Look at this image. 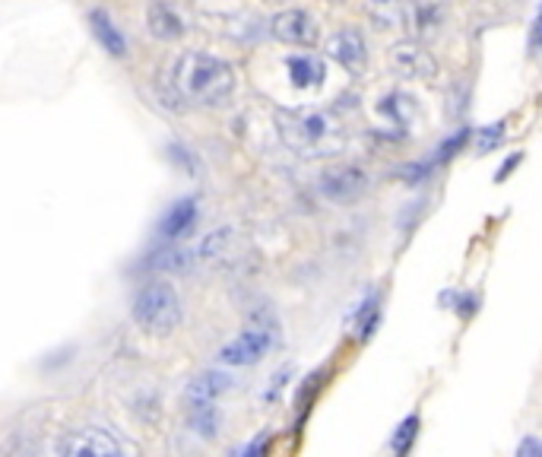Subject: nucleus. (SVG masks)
Masks as SVG:
<instances>
[{
    "label": "nucleus",
    "instance_id": "obj_10",
    "mask_svg": "<svg viewBox=\"0 0 542 457\" xmlns=\"http://www.w3.org/2000/svg\"><path fill=\"white\" fill-rule=\"evenodd\" d=\"M197 216H200L197 200L194 197H181L165 210L162 223H159V235L165 242H181L184 235H191V229L197 226Z\"/></svg>",
    "mask_w": 542,
    "mask_h": 457
},
{
    "label": "nucleus",
    "instance_id": "obj_15",
    "mask_svg": "<svg viewBox=\"0 0 542 457\" xmlns=\"http://www.w3.org/2000/svg\"><path fill=\"white\" fill-rule=\"evenodd\" d=\"M289 67V77L298 89H317L327 77V67L321 58H314V54H295V58L286 61Z\"/></svg>",
    "mask_w": 542,
    "mask_h": 457
},
{
    "label": "nucleus",
    "instance_id": "obj_12",
    "mask_svg": "<svg viewBox=\"0 0 542 457\" xmlns=\"http://www.w3.org/2000/svg\"><path fill=\"white\" fill-rule=\"evenodd\" d=\"M365 51L368 48H365L362 32H355V29H340L327 39V54L340 67H349V70H355L365 61Z\"/></svg>",
    "mask_w": 542,
    "mask_h": 457
},
{
    "label": "nucleus",
    "instance_id": "obj_22",
    "mask_svg": "<svg viewBox=\"0 0 542 457\" xmlns=\"http://www.w3.org/2000/svg\"><path fill=\"white\" fill-rule=\"evenodd\" d=\"M520 451H523V454H542V442H527Z\"/></svg>",
    "mask_w": 542,
    "mask_h": 457
},
{
    "label": "nucleus",
    "instance_id": "obj_18",
    "mask_svg": "<svg viewBox=\"0 0 542 457\" xmlns=\"http://www.w3.org/2000/svg\"><path fill=\"white\" fill-rule=\"evenodd\" d=\"M416 432H419V416L413 413V416L403 419L397 435L390 438V451H394V454H406L409 448H413V442H416Z\"/></svg>",
    "mask_w": 542,
    "mask_h": 457
},
{
    "label": "nucleus",
    "instance_id": "obj_19",
    "mask_svg": "<svg viewBox=\"0 0 542 457\" xmlns=\"http://www.w3.org/2000/svg\"><path fill=\"white\" fill-rule=\"evenodd\" d=\"M501 140H504V121H495V124L482 127V131H479L476 150H479V153H489V150H495Z\"/></svg>",
    "mask_w": 542,
    "mask_h": 457
},
{
    "label": "nucleus",
    "instance_id": "obj_3",
    "mask_svg": "<svg viewBox=\"0 0 542 457\" xmlns=\"http://www.w3.org/2000/svg\"><path fill=\"white\" fill-rule=\"evenodd\" d=\"M130 315H134L137 327L153 337H165L172 334L181 324V296L175 292L172 283H143L134 296V305H130Z\"/></svg>",
    "mask_w": 542,
    "mask_h": 457
},
{
    "label": "nucleus",
    "instance_id": "obj_14",
    "mask_svg": "<svg viewBox=\"0 0 542 457\" xmlns=\"http://www.w3.org/2000/svg\"><path fill=\"white\" fill-rule=\"evenodd\" d=\"M406 23L413 26L416 35H435L438 26L444 23V0H413L409 4V16Z\"/></svg>",
    "mask_w": 542,
    "mask_h": 457
},
{
    "label": "nucleus",
    "instance_id": "obj_1",
    "mask_svg": "<svg viewBox=\"0 0 542 457\" xmlns=\"http://www.w3.org/2000/svg\"><path fill=\"white\" fill-rule=\"evenodd\" d=\"M172 83L194 105H222L235 93V67L207 51H184L175 61Z\"/></svg>",
    "mask_w": 542,
    "mask_h": 457
},
{
    "label": "nucleus",
    "instance_id": "obj_5",
    "mask_svg": "<svg viewBox=\"0 0 542 457\" xmlns=\"http://www.w3.org/2000/svg\"><path fill=\"white\" fill-rule=\"evenodd\" d=\"M58 454H64V457H118V454H124V445L102 426H83L61 438Z\"/></svg>",
    "mask_w": 542,
    "mask_h": 457
},
{
    "label": "nucleus",
    "instance_id": "obj_13",
    "mask_svg": "<svg viewBox=\"0 0 542 457\" xmlns=\"http://www.w3.org/2000/svg\"><path fill=\"white\" fill-rule=\"evenodd\" d=\"M89 29H92V35H96V42L111 54V58H127V51H130L127 35L118 29V23L111 20L105 10H92L89 13Z\"/></svg>",
    "mask_w": 542,
    "mask_h": 457
},
{
    "label": "nucleus",
    "instance_id": "obj_23",
    "mask_svg": "<svg viewBox=\"0 0 542 457\" xmlns=\"http://www.w3.org/2000/svg\"><path fill=\"white\" fill-rule=\"evenodd\" d=\"M533 45H542V13H539V20H536V32H533Z\"/></svg>",
    "mask_w": 542,
    "mask_h": 457
},
{
    "label": "nucleus",
    "instance_id": "obj_9",
    "mask_svg": "<svg viewBox=\"0 0 542 457\" xmlns=\"http://www.w3.org/2000/svg\"><path fill=\"white\" fill-rule=\"evenodd\" d=\"M146 29L159 42H178L188 26H184V16L175 10V4H168V0H153L146 10Z\"/></svg>",
    "mask_w": 542,
    "mask_h": 457
},
{
    "label": "nucleus",
    "instance_id": "obj_17",
    "mask_svg": "<svg viewBox=\"0 0 542 457\" xmlns=\"http://www.w3.org/2000/svg\"><path fill=\"white\" fill-rule=\"evenodd\" d=\"M378 112L390 121V124H397V127H406L409 121V112H413V99L403 96V93H390L381 99L378 105Z\"/></svg>",
    "mask_w": 542,
    "mask_h": 457
},
{
    "label": "nucleus",
    "instance_id": "obj_21",
    "mask_svg": "<svg viewBox=\"0 0 542 457\" xmlns=\"http://www.w3.org/2000/svg\"><path fill=\"white\" fill-rule=\"evenodd\" d=\"M520 159H523V156H520V153H517V156H511V159H508V162H504V166H501V169H498V181H504V178H508V172H511V169H514V166H520Z\"/></svg>",
    "mask_w": 542,
    "mask_h": 457
},
{
    "label": "nucleus",
    "instance_id": "obj_20",
    "mask_svg": "<svg viewBox=\"0 0 542 457\" xmlns=\"http://www.w3.org/2000/svg\"><path fill=\"white\" fill-rule=\"evenodd\" d=\"M378 296H371L368 299V305L362 308V324H359V340H368L371 337V331L378 327Z\"/></svg>",
    "mask_w": 542,
    "mask_h": 457
},
{
    "label": "nucleus",
    "instance_id": "obj_6",
    "mask_svg": "<svg viewBox=\"0 0 542 457\" xmlns=\"http://www.w3.org/2000/svg\"><path fill=\"white\" fill-rule=\"evenodd\" d=\"M390 70L403 80H432L438 73V61L432 51H425L416 39L413 42H397L390 48Z\"/></svg>",
    "mask_w": 542,
    "mask_h": 457
},
{
    "label": "nucleus",
    "instance_id": "obj_7",
    "mask_svg": "<svg viewBox=\"0 0 542 457\" xmlns=\"http://www.w3.org/2000/svg\"><path fill=\"white\" fill-rule=\"evenodd\" d=\"M270 32H273L276 42L292 45V48H314L317 35H321V29H317V20H314V16H308L305 10H283V13H276L273 23H270Z\"/></svg>",
    "mask_w": 542,
    "mask_h": 457
},
{
    "label": "nucleus",
    "instance_id": "obj_16",
    "mask_svg": "<svg viewBox=\"0 0 542 457\" xmlns=\"http://www.w3.org/2000/svg\"><path fill=\"white\" fill-rule=\"evenodd\" d=\"M368 16L378 29H400V26H406L409 7L403 0H371Z\"/></svg>",
    "mask_w": 542,
    "mask_h": 457
},
{
    "label": "nucleus",
    "instance_id": "obj_2",
    "mask_svg": "<svg viewBox=\"0 0 542 457\" xmlns=\"http://www.w3.org/2000/svg\"><path fill=\"white\" fill-rule=\"evenodd\" d=\"M279 137L302 156H330L343 143V131L327 112H279Z\"/></svg>",
    "mask_w": 542,
    "mask_h": 457
},
{
    "label": "nucleus",
    "instance_id": "obj_8",
    "mask_svg": "<svg viewBox=\"0 0 542 457\" xmlns=\"http://www.w3.org/2000/svg\"><path fill=\"white\" fill-rule=\"evenodd\" d=\"M365 188H368V172L359 166H336L321 175V194L327 200H336V204L355 200Z\"/></svg>",
    "mask_w": 542,
    "mask_h": 457
},
{
    "label": "nucleus",
    "instance_id": "obj_4",
    "mask_svg": "<svg viewBox=\"0 0 542 457\" xmlns=\"http://www.w3.org/2000/svg\"><path fill=\"white\" fill-rule=\"evenodd\" d=\"M273 346V331L264 324H251L245 327L235 340H229L226 346L219 350V362L222 365H232V369H245V365H257L270 353Z\"/></svg>",
    "mask_w": 542,
    "mask_h": 457
},
{
    "label": "nucleus",
    "instance_id": "obj_11",
    "mask_svg": "<svg viewBox=\"0 0 542 457\" xmlns=\"http://www.w3.org/2000/svg\"><path fill=\"white\" fill-rule=\"evenodd\" d=\"M229 388H232V378H229L226 372L210 369V372H203V375H197V378L191 381L188 391H184V400H188L191 410L210 407V404H216V400L226 394Z\"/></svg>",
    "mask_w": 542,
    "mask_h": 457
}]
</instances>
